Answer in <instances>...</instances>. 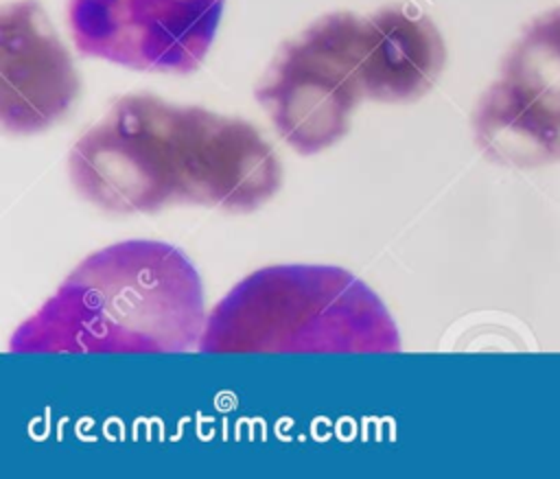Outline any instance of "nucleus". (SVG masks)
<instances>
[{"mask_svg":"<svg viewBox=\"0 0 560 479\" xmlns=\"http://www.w3.org/2000/svg\"><path fill=\"white\" fill-rule=\"evenodd\" d=\"M472 127L479 149L499 164L534 168L560 162V129L523 107L499 81L479 98Z\"/></svg>","mask_w":560,"mask_h":479,"instance_id":"8","label":"nucleus"},{"mask_svg":"<svg viewBox=\"0 0 560 479\" xmlns=\"http://www.w3.org/2000/svg\"><path fill=\"white\" fill-rule=\"evenodd\" d=\"M497 81L521 105L560 127V7L525 28L505 55Z\"/></svg>","mask_w":560,"mask_h":479,"instance_id":"9","label":"nucleus"},{"mask_svg":"<svg viewBox=\"0 0 560 479\" xmlns=\"http://www.w3.org/2000/svg\"><path fill=\"white\" fill-rule=\"evenodd\" d=\"M208 354H387L400 332L383 300L330 265H276L243 278L206 317Z\"/></svg>","mask_w":560,"mask_h":479,"instance_id":"3","label":"nucleus"},{"mask_svg":"<svg viewBox=\"0 0 560 479\" xmlns=\"http://www.w3.org/2000/svg\"><path fill=\"white\" fill-rule=\"evenodd\" d=\"M361 20L348 11L315 20L280 48L256 87L280 138L302 155L339 142L365 96Z\"/></svg>","mask_w":560,"mask_h":479,"instance_id":"4","label":"nucleus"},{"mask_svg":"<svg viewBox=\"0 0 560 479\" xmlns=\"http://www.w3.org/2000/svg\"><path fill=\"white\" fill-rule=\"evenodd\" d=\"M83 199L116 214L201 203L252 212L282 184V166L258 129L241 118L127 94L68 155Z\"/></svg>","mask_w":560,"mask_h":479,"instance_id":"1","label":"nucleus"},{"mask_svg":"<svg viewBox=\"0 0 560 479\" xmlns=\"http://www.w3.org/2000/svg\"><path fill=\"white\" fill-rule=\"evenodd\" d=\"M225 0H70L81 55L147 72L188 74L208 55Z\"/></svg>","mask_w":560,"mask_h":479,"instance_id":"5","label":"nucleus"},{"mask_svg":"<svg viewBox=\"0 0 560 479\" xmlns=\"http://www.w3.org/2000/svg\"><path fill=\"white\" fill-rule=\"evenodd\" d=\"M79 96L70 52L35 0L0 11V120L11 133H35L63 118Z\"/></svg>","mask_w":560,"mask_h":479,"instance_id":"6","label":"nucleus"},{"mask_svg":"<svg viewBox=\"0 0 560 479\" xmlns=\"http://www.w3.org/2000/svg\"><path fill=\"white\" fill-rule=\"evenodd\" d=\"M444 61V39L427 15L387 7L361 20V79L368 98L413 101L433 87Z\"/></svg>","mask_w":560,"mask_h":479,"instance_id":"7","label":"nucleus"},{"mask_svg":"<svg viewBox=\"0 0 560 479\" xmlns=\"http://www.w3.org/2000/svg\"><path fill=\"white\" fill-rule=\"evenodd\" d=\"M203 289L182 249L122 241L94 252L11 337L18 354H160L199 343Z\"/></svg>","mask_w":560,"mask_h":479,"instance_id":"2","label":"nucleus"}]
</instances>
